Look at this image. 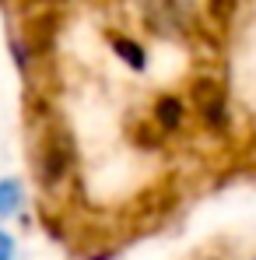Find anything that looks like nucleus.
<instances>
[{
	"instance_id": "5",
	"label": "nucleus",
	"mask_w": 256,
	"mask_h": 260,
	"mask_svg": "<svg viewBox=\"0 0 256 260\" xmlns=\"http://www.w3.org/2000/svg\"><path fill=\"white\" fill-rule=\"evenodd\" d=\"M253 260H256V257H253Z\"/></svg>"
},
{
	"instance_id": "3",
	"label": "nucleus",
	"mask_w": 256,
	"mask_h": 260,
	"mask_svg": "<svg viewBox=\"0 0 256 260\" xmlns=\"http://www.w3.org/2000/svg\"><path fill=\"white\" fill-rule=\"evenodd\" d=\"M113 49L123 56V63H127V67H137V71H144V49L133 43V39H113Z\"/></svg>"
},
{
	"instance_id": "2",
	"label": "nucleus",
	"mask_w": 256,
	"mask_h": 260,
	"mask_svg": "<svg viewBox=\"0 0 256 260\" xmlns=\"http://www.w3.org/2000/svg\"><path fill=\"white\" fill-rule=\"evenodd\" d=\"M21 201H25L21 179H14V176H4V179H0V221L14 215V211L21 208Z\"/></svg>"
},
{
	"instance_id": "4",
	"label": "nucleus",
	"mask_w": 256,
	"mask_h": 260,
	"mask_svg": "<svg viewBox=\"0 0 256 260\" xmlns=\"http://www.w3.org/2000/svg\"><path fill=\"white\" fill-rule=\"evenodd\" d=\"M0 260H14V239L0 229Z\"/></svg>"
},
{
	"instance_id": "1",
	"label": "nucleus",
	"mask_w": 256,
	"mask_h": 260,
	"mask_svg": "<svg viewBox=\"0 0 256 260\" xmlns=\"http://www.w3.org/2000/svg\"><path fill=\"white\" fill-rule=\"evenodd\" d=\"M137 7L155 36H182L193 18L190 0H137Z\"/></svg>"
}]
</instances>
